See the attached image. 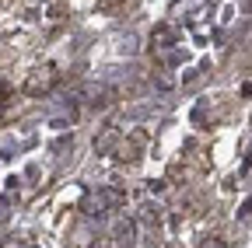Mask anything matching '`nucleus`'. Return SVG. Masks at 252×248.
Instances as JSON below:
<instances>
[{
    "instance_id": "f257e3e1",
    "label": "nucleus",
    "mask_w": 252,
    "mask_h": 248,
    "mask_svg": "<svg viewBox=\"0 0 252 248\" xmlns=\"http://www.w3.org/2000/svg\"><path fill=\"white\" fill-rule=\"evenodd\" d=\"M126 203V196L119 193V189H98V193H91L88 199H84V213L88 217H102V213H109V210H119Z\"/></svg>"
},
{
    "instance_id": "f03ea898",
    "label": "nucleus",
    "mask_w": 252,
    "mask_h": 248,
    "mask_svg": "<svg viewBox=\"0 0 252 248\" xmlns=\"http://www.w3.org/2000/svg\"><path fill=\"white\" fill-rule=\"evenodd\" d=\"M53 84H56V67H53V63H42V67H35V70L28 74L25 95H28V98H42V95H49V91H53Z\"/></svg>"
},
{
    "instance_id": "7ed1b4c3",
    "label": "nucleus",
    "mask_w": 252,
    "mask_h": 248,
    "mask_svg": "<svg viewBox=\"0 0 252 248\" xmlns=\"http://www.w3.org/2000/svg\"><path fill=\"white\" fill-rule=\"evenodd\" d=\"M151 42H154V53H158V56L179 59V53H175V28H172V25H158L154 35H151Z\"/></svg>"
},
{
    "instance_id": "20e7f679",
    "label": "nucleus",
    "mask_w": 252,
    "mask_h": 248,
    "mask_svg": "<svg viewBox=\"0 0 252 248\" xmlns=\"http://www.w3.org/2000/svg\"><path fill=\"white\" fill-rule=\"evenodd\" d=\"M112 245L116 248H133L137 245V224L130 220V217H116V224H112Z\"/></svg>"
},
{
    "instance_id": "39448f33",
    "label": "nucleus",
    "mask_w": 252,
    "mask_h": 248,
    "mask_svg": "<svg viewBox=\"0 0 252 248\" xmlns=\"http://www.w3.org/2000/svg\"><path fill=\"white\" fill-rule=\"evenodd\" d=\"M203 7H207V0H175V4H172V18L196 21V18H200L196 11H203Z\"/></svg>"
},
{
    "instance_id": "423d86ee",
    "label": "nucleus",
    "mask_w": 252,
    "mask_h": 248,
    "mask_svg": "<svg viewBox=\"0 0 252 248\" xmlns=\"http://www.w3.org/2000/svg\"><path fill=\"white\" fill-rule=\"evenodd\" d=\"M200 248H228V245H224V241H220V238H207V241H203Z\"/></svg>"
},
{
    "instance_id": "0eeeda50",
    "label": "nucleus",
    "mask_w": 252,
    "mask_h": 248,
    "mask_svg": "<svg viewBox=\"0 0 252 248\" xmlns=\"http://www.w3.org/2000/svg\"><path fill=\"white\" fill-rule=\"evenodd\" d=\"M144 217H147V220H158V206L147 203V206H144Z\"/></svg>"
},
{
    "instance_id": "6e6552de",
    "label": "nucleus",
    "mask_w": 252,
    "mask_h": 248,
    "mask_svg": "<svg viewBox=\"0 0 252 248\" xmlns=\"http://www.w3.org/2000/svg\"><path fill=\"white\" fill-rule=\"evenodd\" d=\"M249 213H252V196H249V199L242 203V210H238V217H249Z\"/></svg>"
}]
</instances>
